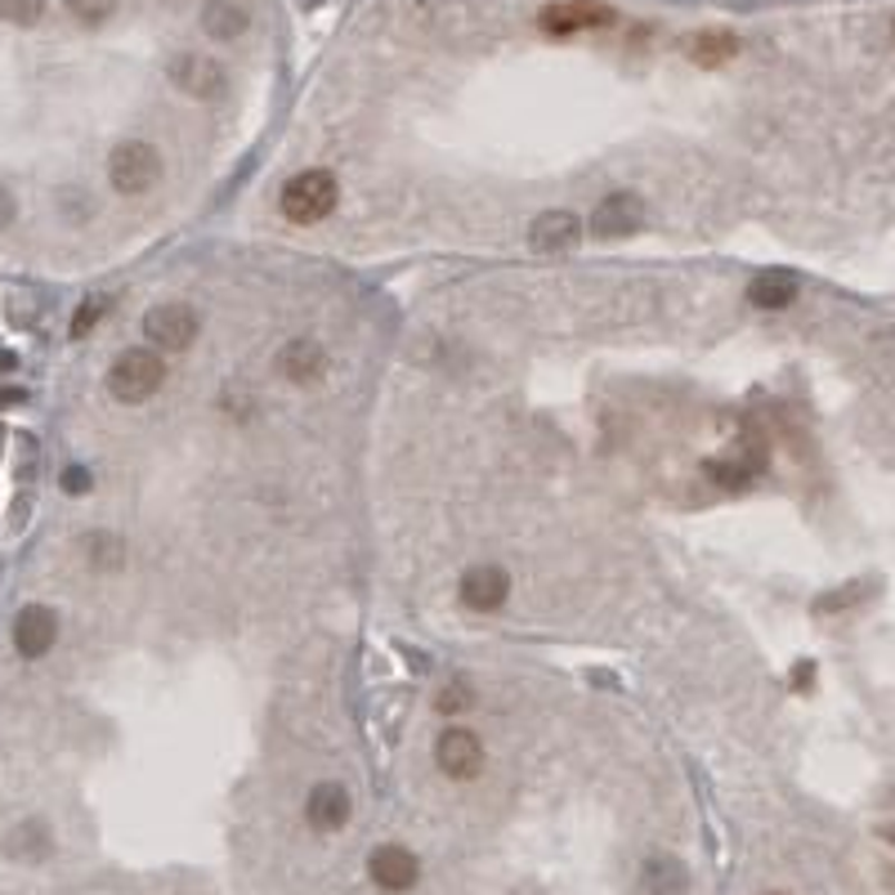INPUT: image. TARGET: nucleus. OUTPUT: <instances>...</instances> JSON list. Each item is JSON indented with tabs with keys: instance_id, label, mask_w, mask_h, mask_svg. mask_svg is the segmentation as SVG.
Instances as JSON below:
<instances>
[{
	"instance_id": "obj_1",
	"label": "nucleus",
	"mask_w": 895,
	"mask_h": 895,
	"mask_svg": "<svg viewBox=\"0 0 895 895\" xmlns=\"http://www.w3.org/2000/svg\"><path fill=\"white\" fill-rule=\"evenodd\" d=\"M337 202H341V188H337L332 171H301V175H291L286 188H282V197H278V206H282V215L291 224H319V220H328L337 211Z\"/></svg>"
},
{
	"instance_id": "obj_2",
	"label": "nucleus",
	"mask_w": 895,
	"mask_h": 895,
	"mask_svg": "<svg viewBox=\"0 0 895 895\" xmlns=\"http://www.w3.org/2000/svg\"><path fill=\"white\" fill-rule=\"evenodd\" d=\"M166 381V359L157 350H121L117 363L108 368V390L117 403H144L162 390Z\"/></svg>"
},
{
	"instance_id": "obj_3",
	"label": "nucleus",
	"mask_w": 895,
	"mask_h": 895,
	"mask_svg": "<svg viewBox=\"0 0 895 895\" xmlns=\"http://www.w3.org/2000/svg\"><path fill=\"white\" fill-rule=\"evenodd\" d=\"M108 179L121 197H144L162 179V153L148 139H121L108 157Z\"/></svg>"
},
{
	"instance_id": "obj_4",
	"label": "nucleus",
	"mask_w": 895,
	"mask_h": 895,
	"mask_svg": "<svg viewBox=\"0 0 895 895\" xmlns=\"http://www.w3.org/2000/svg\"><path fill=\"white\" fill-rule=\"evenodd\" d=\"M166 77L179 95L188 99H202V104H215L228 95V68L202 50H179L171 64H166Z\"/></svg>"
},
{
	"instance_id": "obj_5",
	"label": "nucleus",
	"mask_w": 895,
	"mask_h": 895,
	"mask_svg": "<svg viewBox=\"0 0 895 895\" xmlns=\"http://www.w3.org/2000/svg\"><path fill=\"white\" fill-rule=\"evenodd\" d=\"M435 766H439L448 779H457V784L479 779V775H484V743H479V735H475V730H461V726L444 730V735L435 739Z\"/></svg>"
},
{
	"instance_id": "obj_6",
	"label": "nucleus",
	"mask_w": 895,
	"mask_h": 895,
	"mask_svg": "<svg viewBox=\"0 0 895 895\" xmlns=\"http://www.w3.org/2000/svg\"><path fill=\"white\" fill-rule=\"evenodd\" d=\"M197 332H202V319H197V310L193 305H157V310H148V319H144V337H148V346H157V350H188L193 341H197Z\"/></svg>"
},
{
	"instance_id": "obj_7",
	"label": "nucleus",
	"mask_w": 895,
	"mask_h": 895,
	"mask_svg": "<svg viewBox=\"0 0 895 895\" xmlns=\"http://www.w3.org/2000/svg\"><path fill=\"white\" fill-rule=\"evenodd\" d=\"M619 14L601 0H564V6H546L542 10V32L546 37H573V32H595V28H610Z\"/></svg>"
},
{
	"instance_id": "obj_8",
	"label": "nucleus",
	"mask_w": 895,
	"mask_h": 895,
	"mask_svg": "<svg viewBox=\"0 0 895 895\" xmlns=\"http://www.w3.org/2000/svg\"><path fill=\"white\" fill-rule=\"evenodd\" d=\"M368 873L372 882L386 891V895H408L417 882H421V859L408 850V846H377L372 859H368Z\"/></svg>"
},
{
	"instance_id": "obj_9",
	"label": "nucleus",
	"mask_w": 895,
	"mask_h": 895,
	"mask_svg": "<svg viewBox=\"0 0 895 895\" xmlns=\"http://www.w3.org/2000/svg\"><path fill=\"white\" fill-rule=\"evenodd\" d=\"M350 815H354V797H350L346 784L328 779V784L310 788V797H305V819H310L314 833H341V828L350 824Z\"/></svg>"
},
{
	"instance_id": "obj_10",
	"label": "nucleus",
	"mask_w": 895,
	"mask_h": 895,
	"mask_svg": "<svg viewBox=\"0 0 895 895\" xmlns=\"http://www.w3.org/2000/svg\"><path fill=\"white\" fill-rule=\"evenodd\" d=\"M506 595H510V577H506L502 564H475V568H466V577H461V605L466 610L493 614V610L506 605Z\"/></svg>"
},
{
	"instance_id": "obj_11",
	"label": "nucleus",
	"mask_w": 895,
	"mask_h": 895,
	"mask_svg": "<svg viewBox=\"0 0 895 895\" xmlns=\"http://www.w3.org/2000/svg\"><path fill=\"white\" fill-rule=\"evenodd\" d=\"M59 641V614L50 605H28L14 619V650L23 659H46Z\"/></svg>"
},
{
	"instance_id": "obj_12",
	"label": "nucleus",
	"mask_w": 895,
	"mask_h": 895,
	"mask_svg": "<svg viewBox=\"0 0 895 895\" xmlns=\"http://www.w3.org/2000/svg\"><path fill=\"white\" fill-rule=\"evenodd\" d=\"M645 220V202L636 193H610L601 206L591 211V233L595 237H632Z\"/></svg>"
},
{
	"instance_id": "obj_13",
	"label": "nucleus",
	"mask_w": 895,
	"mask_h": 895,
	"mask_svg": "<svg viewBox=\"0 0 895 895\" xmlns=\"http://www.w3.org/2000/svg\"><path fill=\"white\" fill-rule=\"evenodd\" d=\"M278 372H282V381H291V386H310V381H319V377L328 372V350H323L319 341L295 337V341H286V346L278 350Z\"/></svg>"
},
{
	"instance_id": "obj_14",
	"label": "nucleus",
	"mask_w": 895,
	"mask_h": 895,
	"mask_svg": "<svg viewBox=\"0 0 895 895\" xmlns=\"http://www.w3.org/2000/svg\"><path fill=\"white\" fill-rule=\"evenodd\" d=\"M577 237H582V224H577L573 211H542V215L533 220V228H528V246L542 251V255H555V251L577 246Z\"/></svg>"
},
{
	"instance_id": "obj_15",
	"label": "nucleus",
	"mask_w": 895,
	"mask_h": 895,
	"mask_svg": "<svg viewBox=\"0 0 895 895\" xmlns=\"http://www.w3.org/2000/svg\"><path fill=\"white\" fill-rule=\"evenodd\" d=\"M246 23H251V14L242 0H206L202 6V32L211 41H237L246 32Z\"/></svg>"
},
{
	"instance_id": "obj_16",
	"label": "nucleus",
	"mask_w": 895,
	"mask_h": 895,
	"mask_svg": "<svg viewBox=\"0 0 895 895\" xmlns=\"http://www.w3.org/2000/svg\"><path fill=\"white\" fill-rule=\"evenodd\" d=\"M645 891L650 895H685L690 891V873L677 855H650L645 859Z\"/></svg>"
},
{
	"instance_id": "obj_17",
	"label": "nucleus",
	"mask_w": 895,
	"mask_h": 895,
	"mask_svg": "<svg viewBox=\"0 0 895 895\" xmlns=\"http://www.w3.org/2000/svg\"><path fill=\"white\" fill-rule=\"evenodd\" d=\"M748 301L757 310H788L797 301V278L792 273H757L748 286Z\"/></svg>"
},
{
	"instance_id": "obj_18",
	"label": "nucleus",
	"mask_w": 895,
	"mask_h": 895,
	"mask_svg": "<svg viewBox=\"0 0 895 895\" xmlns=\"http://www.w3.org/2000/svg\"><path fill=\"white\" fill-rule=\"evenodd\" d=\"M735 55H739V37L735 32H699V37H690V59L703 64V68H717V64H726Z\"/></svg>"
},
{
	"instance_id": "obj_19",
	"label": "nucleus",
	"mask_w": 895,
	"mask_h": 895,
	"mask_svg": "<svg viewBox=\"0 0 895 895\" xmlns=\"http://www.w3.org/2000/svg\"><path fill=\"white\" fill-rule=\"evenodd\" d=\"M10 850L23 855V859H46L50 855V828L41 819H28L14 837H10Z\"/></svg>"
},
{
	"instance_id": "obj_20",
	"label": "nucleus",
	"mask_w": 895,
	"mask_h": 895,
	"mask_svg": "<svg viewBox=\"0 0 895 895\" xmlns=\"http://www.w3.org/2000/svg\"><path fill=\"white\" fill-rule=\"evenodd\" d=\"M86 555H90L95 568H121L126 542H121L117 533H90V537H86Z\"/></svg>"
},
{
	"instance_id": "obj_21",
	"label": "nucleus",
	"mask_w": 895,
	"mask_h": 895,
	"mask_svg": "<svg viewBox=\"0 0 895 895\" xmlns=\"http://www.w3.org/2000/svg\"><path fill=\"white\" fill-rule=\"evenodd\" d=\"M46 19V0H0V23L37 28Z\"/></svg>"
},
{
	"instance_id": "obj_22",
	"label": "nucleus",
	"mask_w": 895,
	"mask_h": 895,
	"mask_svg": "<svg viewBox=\"0 0 895 895\" xmlns=\"http://www.w3.org/2000/svg\"><path fill=\"white\" fill-rule=\"evenodd\" d=\"M435 708L444 712V717H457V712H470L475 708V690H470V681H448L439 694H435Z\"/></svg>"
},
{
	"instance_id": "obj_23",
	"label": "nucleus",
	"mask_w": 895,
	"mask_h": 895,
	"mask_svg": "<svg viewBox=\"0 0 895 895\" xmlns=\"http://www.w3.org/2000/svg\"><path fill=\"white\" fill-rule=\"evenodd\" d=\"M68 6V14L77 19V23H86V28H99V23H108L113 14H117V0H64Z\"/></svg>"
},
{
	"instance_id": "obj_24",
	"label": "nucleus",
	"mask_w": 895,
	"mask_h": 895,
	"mask_svg": "<svg viewBox=\"0 0 895 895\" xmlns=\"http://www.w3.org/2000/svg\"><path fill=\"white\" fill-rule=\"evenodd\" d=\"M99 319H104V301H86V305L77 310V319H72V337L81 341V337H86V332H90Z\"/></svg>"
},
{
	"instance_id": "obj_25",
	"label": "nucleus",
	"mask_w": 895,
	"mask_h": 895,
	"mask_svg": "<svg viewBox=\"0 0 895 895\" xmlns=\"http://www.w3.org/2000/svg\"><path fill=\"white\" fill-rule=\"evenodd\" d=\"M14 215H19V202H14V193H10L6 184H0V233L14 224Z\"/></svg>"
},
{
	"instance_id": "obj_26",
	"label": "nucleus",
	"mask_w": 895,
	"mask_h": 895,
	"mask_svg": "<svg viewBox=\"0 0 895 895\" xmlns=\"http://www.w3.org/2000/svg\"><path fill=\"white\" fill-rule=\"evenodd\" d=\"M64 488H68V493H77V497H81V493H90V475H86V470H81V466H72V470H68V475H64Z\"/></svg>"
},
{
	"instance_id": "obj_27",
	"label": "nucleus",
	"mask_w": 895,
	"mask_h": 895,
	"mask_svg": "<svg viewBox=\"0 0 895 895\" xmlns=\"http://www.w3.org/2000/svg\"><path fill=\"white\" fill-rule=\"evenodd\" d=\"M23 399V390H0V408H10V403H19Z\"/></svg>"
},
{
	"instance_id": "obj_28",
	"label": "nucleus",
	"mask_w": 895,
	"mask_h": 895,
	"mask_svg": "<svg viewBox=\"0 0 895 895\" xmlns=\"http://www.w3.org/2000/svg\"><path fill=\"white\" fill-rule=\"evenodd\" d=\"M14 372V354H0V377H10Z\"/></svg>"
}]
</instances>
